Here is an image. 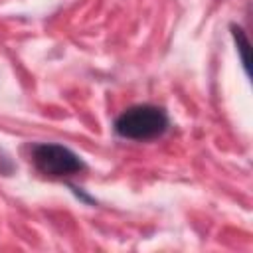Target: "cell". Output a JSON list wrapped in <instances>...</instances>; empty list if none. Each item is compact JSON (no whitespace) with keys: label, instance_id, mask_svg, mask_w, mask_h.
<instances>
[{"label":"cell","instance_id":"obj_1","mask_svg":"<svg viewBox=\"0 0 253 253\" xmlns=\"http://www.w3.org/2000/svg\"><path fill=\"white\" fill-rule=\"evenodd\" d=\"M168 128H170L168 113L162 107L150 103L130 105L125 111H121L119 117L113 121V130L117 136L136 142L156 140L164 136Z\"/></svg>","mask_w":253,"mask_h":253},{"label":"cell","instance_id":"obj_2","mask_svg":"<svg viewBox=\"0 0 253 253\" xmlns=\"http://www.w3.org/2000/svg\"><path fill=\"white\" fill-rule=\"evenodd\" d=\"M30 160L42 176L53 180H63L85 170L83 158L59 142H34L30 146Z\"/></svg>","mask_w":253,"mask_h":253},{"label":"cell","instance_id":"obj_3","mask_svg":"<svg viewBox=\"0 0 253 253\" xmlns=\"http://www.w3.org/2000/svg\"><path fill=\"white\" fill-rule=\"evenodd\" d=\"M229 30H231V38L235 42V49H237L241 67H243L245 75H249V38H247L245 30L237 24H229Z\"/></svg>","mask_w":253,"mask_h":253}]
</instances>
